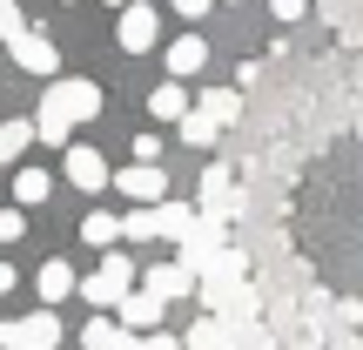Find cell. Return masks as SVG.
Wrapping results in <instances>:
<instances>
[{
    "instance_id": "obj_30",
    "label": "cell",
    "mask_w": 363,
    "mask_h": 350,
    "mask_svg": "<svg viewBox=\"0 0 363 350\" xmlns=\"http://www.w3.org/2000/svg\"><path fill=\"white\" fill-rule=\"evenodd\" d=\"M208 7H216V0H175V13H189V21H202Z\"/></svg>"
},
{
    "instance_id": "obj_5",
    "label": "cell",
    "mask_w": 363,
    "mask_h": 350,
    "mask_svg": "<svg viewBox=\"0 0 363 350\" xmlns=\"http://www.w3.org/2000/svg\"><path fill=\"white\" fill-rule=\"evenodd\" d=\"M115 189H121V202H128V209H162V202H169V175H162V169H142V162L121 169Z\"/></svg>"
},
{
    "instance_id": "obj_20",
    "label": "cell",
    "mask_w": 363,
    "mask_h": 350,
    "mask_svg": "<svg viewBox=\"0 0 363 350\" xmlns=\"http://www.w3.org/2000/svg\"><path fill=\"white\" fill-rule=\"evenodd\" d=\"M81 350H128V330H121L115 317H94V324L81 330Z\"/></svg>"
},
{
    "instance_id": "obj_28",
    "label": "cell",
    "mask_w": 363,
    "mask_h": 350,
    "mask_svg": "<svg viewBox=\"0 0 363 350\" xmlns=\"http://www.w3.org/2000/svg\"><path fill=\"white\" fill-rule=\"evenodd\" d=\"M21 27H27V21H21V7H13V0H0V40L21 34Z\"/></svg>"
},
{
    "instance_id": "obj_1",
    "label": "cell",
    "mask_w": 363,
    "mask_h": 350,
    "mask_svg": "<svg viewBox=\"0 0 363 350\" xmlns=\"http://www.w3.org/2000/svg\"><path fill=\"white\" fill-rule=\"evenodd\" d=\"M128 290H135V263L121 256V249H108V256H101V270H94V276H81V283H74V297H88L94 310L108 317V310H115L121 297H128Z\"/></svg>"
},
{
    "instance_id": "obj_25",
    "label": "cell",
    "mask_w": 363,
    "mask_h": 350,
    "mask_svg": "<svg viewBox=\"0 0 363 350\" xmlns=\"http://www.w3.org/2000/svg\"><path fill=\"white\" fill-rule=\"evenodd\" d=\"M128 350H182V337H169V330H148V337H128Z\"/></svg>"
},
{
    "instance_id": "obj_13",
    "label": "cell",
    "mask_w": 363,
    "mask_h": 350,
    "mask_svg": "<svg viewBox=\"0 0 363 350\" xmlns=\"http://www.w3.org/2000/svg\"><path fill=\"white\" fill-rule=\"evenodd\" d=\"M195 115H202V121H216V128H235V121H242V94H235V88H208Z\"/></svg>"
},
{
    "instance_id": "obj_27",
    "label": "cell",
    "mask_w": 363,
    "mask_h": 350,
    "mask_svg": "<svg viewBox=\"0 0 363 350\" xmlns=\"http://www.w3.org/2000/svg\"><path fill=\"white\" fill-rule=\"evenodd\" d=\"M303 7H310V0H269V13H276V27H296V21H303Z\"/></svg>"
},
{
    "instance_id": "obj_19",
    "label": "cell",
    "mask_w": 363,
    "mask_h": 350,
    "mask_svg": "<svg viewBox=\"0 0 363 350\" xmlns=\"http://www.w3.org/2000/svg\"><path fill=\"white\" fill-rule=\"evenodd\" d=\"M81 243H94V249H101V256H108V249L121 243V216H108V209H94V216L81 222Z\"/></svg>"
},
{
    "instance_id": "obj_21",
    "label": "cell",
    "mask_w": 363,
    "mask_h": 350,
    "mask_svg": "<svg viewBox=\"0 0 363 350\" xmlns=\"http://www.w3.org/2000/svg\"><path fill=\"white\" fill-rule=\"evenodd\" d=\"M323 13H330V21H350L343 40H363V0H323Z\"/></svg>"
},
{
    "instance_id": "obj_22",
    "label": "cell",
    "mask_w": 363,
    "mask_h": 350,
    "mask_svg": "<svg viewBox=\"0 0 363 350\" xmlns=\"http://www.w3.org/2000/svg\"><path fill=\"white\" fill-rule=\"evenodd\" d=\"M175 128H182V142H189V148H208V142H216V135H222L216 121H202V115H195V108H189V115H182V121H175Z\"/></svg>"
},
{
    "instance_id": "obj_3",
    "label": "cell",
    "mask_w": 363,
    "mask_h": 350,
    "mask_svg": "<svg viewBox=\"0 0 363 350\" xmlns=\"http://www.w3.org/2000/svg\"><path fill=\"white\" fill-rule=\"evenodd\" d=\"M155 40H162V13L142 7V0H128L121 21H115V48H121V54H148Z\"/></svg>"
},
{
    "instance_id": "obj_7",
    "label": "cell",
    "mask_w": 363,
    "mask_h": 350,
    "mask_svg": "<svg viewBox=\"0 0 363 350\" xmlns=\"http://www.w3.org/2000/svg\"><path fill=\"white\" fill-rule=\"evenodd\" d=\"M61 175L94 195V189H108V155L101 148H61Z\"/></svg>"
},
{
    "instance_id": "obj_12",
    "label": "cell",
    "mask_w": 363,
    "mask_h": 350,
    "mask_svg": "<svg viewBox=\"0 0 363 350\" xmlns=\"http://www.w3.org/2000/svg\"><path fill=\"white\" fill-rule=\"evenodd\" d=\"M202 67H208V40L202 34L169 40V81H189V75H202Z\"/></svg>"
},
{
    "instance_id": "obj_6",
    "label": "cell",
    "mask_w": 363,
    "mask_h": 350,
    "mask_svg": "<svg viewBox=\"0 0 363 350\" xmlns=\"http://www.w3.org/2000/svg\"><path fill=\"white\" fill-rule=\"evenodd\" d=\"M7 48H13V67H27V75H54V67H61V54H54V40H48V34H34V27H21V34H7Z\"/></svg>"
},
{
    "instance_id": "obj_2",
    "label": "cell",
    "mask_w": 363,
    "mask_h": 350,
    "mask_svg": "<svg viewBox=\"0 0 363 350\" xmlns=\"http://www.w3.org/2000/svg\"><path fill=\"white\" fill-rule=\"evenodd\" d=\"M0 350H61V317L54 310L7 317V324H0Z\"/></svg>"
},
{
    "instance_id": "obj_10",
    "label": "cell",
    "mask_w": 363,
    "mask_h": 350,
    "mask_svg": "<svg viewBox=\"0 0 363 350\" xmlns=\"http://www.w3.org/2000/svg\"><path fill=\"white\" fill-rule=\"evenodd\" d=\"M115 317H121V330H128V337H148V330H162V303L148 297V290H128V297L115 303Z\"/></svg>"
},
{
    "instance_id": "obj_26",
    "label": "cell",
    "mask_w": 363,
    "mask_h": 350,
    "mask_svg": "<svg viewBox=\"0 0 363 350\" xmlns=\"http://www.w3.org/2000/svg\"><path fill=\"white\" fill-rule=\"evenodd\" d=\"M135 162L155 169V162H162V135H135Z\"/></svg>"
},
{
    "instance_id": "obj_32",
    "label": "cell",
    "mask_w": 363,
    "mask_h": 350,
    "mask_svg": "<svg viewBox=\"0 0 363 350\" xmlns=\"http://www.w3.org/2000/svg\"><path fill=\"white\" fill-rule=\"evenodd\" d=\"M7 290H13V263H0V297H7Z\"/></svg>"
},
{
    "instance_id": "obj_14",
    "label": "cell",
    "mask_w": 363,
    "mask_h": 350,
    "mask_svg": "<svg viewBox=\"0 0 363 350\" xmlns=\"http://www.w3.org/2000/svg\"><path fill=\"white\" fill-rule=\"evenodd\" d=\"M48 195H54V175L48 169H21V175H13V209H21V216H27V209H40Z\"/></svg>"
},
{
    "instance_id": "obj_23",
    "label": "cell",
    "mask_w": 363,
    "mask_h": 350,
    "mask_svg": "<svg viewBox=\"0 0 363 350\" xmlns=\"http://www.w3.org/2000/svg\"><path fill=\"white\" fill-rule=\"evenodd\" d=\"M155 236V209H128L121 216V243H148Z\"/></svg>"
},
{
    "instance_id": "obj_33",
    "label": "cell",
    "mask_w": 363,
    "mask_h": 350,
    "mask_svg": "<svg viewBox=\"0 0 363 350\" xmlns=\"http://www.w3.org/2000/svg\"><path fill=\"white\" fill-rule=\"evenodd\" d=\"M108 7H115V13H121V7H128V0H108Z\"/></svg>"
},
{
    "instance_id": "obj_24",
    "label": "cell",
    "mask_w": 363,
    "mask_h": 350,
    "mask_svg": "<svg viewBox=\"0 0 363 350\" xmlns=\"http://www.w3.org/2000/svg\"><path fill=\"white\" fill-rule=\"evenodd\" d=\"M21 236H27V216H21V209H0V243H21Z\"/></svg>"
},
{
    "instance_id": "obj_29",
    "label": "cell",
    "mask_w": 363,
    "mask_h": 350,
    "mask_svg": "<svg viewBox=\"0 0 363 350\" xmlns=\"http://www.w3.org/2000/svg\"><path fill=\"white\" fill-rule=\"evenodd\" d=\"M337 324L350 330V324H363V303H350V297H337Z\"/></svg>"
},
{
    "instance_id": "obj_11",
    "label": "cell",
    "mask_w": 363,
    "mask_h": 350,
    "mask_svg": "<svg viewBox=\"0 0 363 350\" xmlns=\"http://www.w3.org/2000/svg\"><path fill=\"white\" fill-rule=\"evenodd\" d=\"M74 283H81V276L67 270L61 256H54V263H40V276H34V290H40V310H61V303L74 297Z\"/></svg>"
},
{
    "instance_id": "obj_9",
    "label": "cell",
    "mask_w": 363,
    "mask_h": 350,
    "mask_svg": "<svg viewBox=\"0 0 363 350\" xmlns=\"http://www.w3.org/2000/svg\"><path fill=\"white\" fill-rule=\"evenodd\" d=\"M235 209V175L222 169V162H208V175H202V209H195V216L202 222H222Z\"/></svg>"
},
{
    "instance_id": "obj_4",
    "label": "cell",
    "mask_w": 363,
    "mask_h": 350,
    "mask_svg": "<svg viewBox=\"0 0 363 350\" xmlns=\"http://www.w3.org/2000/svg\"><path fill=\"white\" fill-rule=\"evenodd\" d=\"M48 94H54V108H61L67 121H94V115H101V88H94L88 75H67V81H54Z\"/></svg>"
},
{
    "instance_id": "obj_17",
    "label": "cell",
    "mask_w": 363,
    "mask_h": 350,
    "mask_svg": "<svg viewBox=\"0 0 363 350\" xmlns=\"http://www.w3.org/2000/svg\"><path fill=\"white\" fill-rule=\"evenodd\" d=\"M195 222H202V216H195L189 202H162V209H155V236H169V243H182Z\"/></svg>"
},
{
    "instance_id": "obj_31",
    "label": "cell",
    "mask_w": 363,
    "mask_h": 350,
    "mask_svg": "<svg viewBox=\"0 0 363 350\" xmlns=\"http://www.w3.org/2000/svg\"><path fill=\"white\" fill-rule=\"evenodd\" d=\"M330 350H363V344H357V330H330Z\"/></svg>"
},
{
    "instance_id": "obj_8",
    "label": "cell",
    "mask_w": 363,
    "mask_h": 350,
    "mask_svg": "<svg viewBox=\"0 0 363 350\" xmlns=\"http://www.w3.org/2000/svg\"><path fill=\"white\" fill-rule=\"evenodd\" d=\"M135 290H148V297H155L162 310H169L175 297H195V276L182 270V263H155V270H148V276H142V283H135Z\"/></svg>"
},
{
    "instance_id": "obj_18",
    "label": "cell",
    "mask_w": 363,
    "mask_h": 350,
    "mask_svg": "<svg viewBox=\"0 0 363 350\" xmlns=\"http://www.w3.org/2000/svg\"><path fill=\"white\" fill-rule=\"evenodd\" d=\"M27 142H34V121H21V115L0 121V169H13V162L27 155Z\"/></svg>"
},
{
    "instance_id": "obj_15",
    "label": "cell",
    "mask_w": 363,
    "mask_h": 350,
    "mask_svg": "<svg viewBox=\"0 0 363 350\" xmlns=\"http://www.w3.org/2000/svg\"><path fill=\"white\" fill-rule=\"evenodd\" d=\"M148 115L155 121H182L189 115V88H182V81H162V88L148 94Z\"/></svg>"
},
{
    "instance_id": "obj_16",
    "label": "cell",
    "mask_w": 363,
    "mask_h": 350,
    "mask_svg": "<svg viewBox=\"0 0 363 350\" xmlns=\"http://www.w3.org/2000/svg\"><path fill=\"white\" fill-rule=\"evenodd\" d=\"M67 128H74V121H67L61 108H54V94H48V102H40V115H34V142H48V148H67Z\"/></svg>"
}]
</instances>
